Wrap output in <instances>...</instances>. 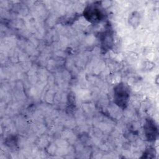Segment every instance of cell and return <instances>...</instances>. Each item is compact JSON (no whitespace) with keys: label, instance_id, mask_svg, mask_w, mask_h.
<instances>
[{"label":"cell","instance_id":"1","mask_svg":"<svg viewBox=\"0 0 159 159\" xmlns=\"http://www.w3.org/2000/svg\"><path fill=\"white\" fill-rule=\"evenodd\" d=\"M130 90L127 84L120 83L114 88V99L116 105L121 108H125L129 100Z\"/></svg>","mask_w":159,"mask_h":159},{"label":"cell","instance_id":"2","mask_svg":"<svg viewBox=\"0 0 159 159\" xmlns=\"http://www.w3.org/2000/svg\"><path fill=\"white\" fill-rule=\"evenodd\" d=\"M83 15L88 21L92 23L100 22L104 17L101 9L98 5L95 4L87 6L84 11Z\"/></svg>","mask_w":159,"mask_h":159},{"label":"cell","instance_id":"3","mask_svg":"<svg viewBox=\"0 0 159 159\" xmlns=\"http://www.w3.org/2000/svg\"><path fill=\"white\" fill-rule=\"evenodd\" d=\"M144 131L147 139L149 141H154L158 135V128L155 121L152 119H147L144 125Z\"/></svg>","mask_w":159,"mask_h":159},{"label":"cell","instance_id":"4","mask_svg":"<svg viewBox=\"0 0 159 159\" xmlns=\"http://www.w3.org/2000/svg\"><path fill=\"white\" fill-rule=\"evenodd\" d=\"M112 35L109 29H107L101 37V45L103 50H107L110 48L112 43Z\"/></svg>","mask_w":159,"mask_h":159},{"label":"cell","instance_id":"5","mask_svg":"<svg viewBox=\"0 0 159 159\" xmlns=\"http://www.w3.org/2000/svg\"><path fill=\"white\" fill-rule=\"evenodd\" d=\"M139 15L140 14L137 12H133L130 14V16L129 18V22L134 27H137L140 22V16Z\"/></svg>","mask_w":159,"mask_h":159}]
</instances>
